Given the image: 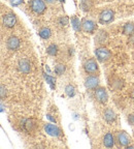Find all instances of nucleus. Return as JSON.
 Returning a JSON list of instances; mask_svg holds the SVG:
<instances>
[{"label": "nucleus", "mask_w": 134, "mask_h": 149, "mask_svg": "<svg viewBox=\"0 0 134 149\" xmlns=\"http://www.w3.org/2000/svg\"><path fill=\"white\" fill-rule=\"evenodd\" d=\"M113 19H115V13L111 9H104L103 12H101V14L99 15V22L102 25L109 24L111 22L113 21Z\"/></svg>", "instance_id": "1"}, {"label": "nucleus", "mask_w": 134, "mask_h": 149, "mask_svg": "<svg viewBox=\"0 0 134 149\" xmlns=\"http://www.w3.org/2000/svg\"><path fill=\"white\" fill-rule=\"evenodd\" d=\"M30 7L32 12L37 15H40L46 10V4L44 0H30Z\"/></svg>", "instance_id": "2"}, {"label": "nucleus", "mask_w": 134, "mask_h": 149, "mask_svg": "<svg viewBox=\"0 0 134 149\" xmlns=\"http://www.w3.org/2000/svg\"><path fill=\"white\" fill-rule=\"evenodd\" d=\"M95 55L96 58L100 61V62H105L111 58V52L106 49V48H98L95 50Z\"/></svg>", "instance_id": "3"}, {"label": "nucleus", "mask_w": 134, "mask_h": 149, "mask_svg": "<svg viewBox=\"0 0 134 149\" xmlns=\"http://www.w3.org/2000/svg\"><path fill=\"white\" fill-rule=\"evenodd\" d=\"M95 97L100 104H105L107 102V100H108V94H107L105 89L102 88V87H99V88L95 90Z\"/></svg>", "instance_id": "4"}, {"label": "nucleus", "mask_w": 134, "mask_h": 149, "mask_svg": "<svg viewBox=\"0 0 134 149\" xmlns=\"http://www.w3.org/2000/svg\"><path fill=\"white\" fill-rule=\"evenodd\" d=\"M84 68H85L86 72H88L90 74H94L98 72V65L96 61L93 60V59H89V60L86 61Z\"/></svg>", "instance_id": "5"}, {"label": "nucleus", "mask_w": 134, "mask_h": 149, "mask_svg": "<svg viewBox=\"0 0 134 149\" xmlns=\"http://www.w3.org/2000/svg\"><path fill=\"white\" fill-rule=\"evenodd\" d=\"M17 23V17L15 16L12 13H8V14L3 16V25L7 28H12Z\"/></svg>", "instance_id": "6"}, {"label": "nucleus", "mask_w": 134, "mask_h": 149, "mask_svg": "<svg viewBox=\"0 0 134 149\" xmlns=\"http://www.w3.org/2000/svg\"><path fill=\"white\" fill-rule=\"evenodd\" d=\"M44 130H46L50 136H53V137H59V136L61 135L60 128L57 125L52 124V123H46V125H44Z\"/></svg>", "instance_id": "7"}, {"label": "nucleus", "mask_w": 134, "mask_h": 149, "mask_svg": "<svg viewBox=\"0 0 134 149\" xmlns=\"http://www.w3.org/2000/svg\"><path fill=\"white\" fill-rule=\"evenodd\" d=\"M98 85H99V79L96 76H90L85 81V86L88 89H96Z\"/></svg>", "instance_id": "8"}, {"label": "nucleus", "mask_w": 134, "mask_h": 149, "mask_svg": "<svg viewBox=\"0 0 134 149\" xmlns=\"http://www.w3.org/2000/svg\"><path fill=\"white\" fill-rule=\"evenodd\" d=\"M82 29L87 33H93L96 29V24L91 20H84L82 23Z\"/></svg>", "instance_id": "9"}, {"label": "nucleus", "mask_w": 134, "mask_h": 149, "mask_svg": "<svg viewBox=\"0 0 134 149\" xmlns=\"http://www.w3.org/2000/svg\"><path fill=\"white\" fill-rule=\"evenodd\" d=\"M117 141H118V144L120 145V146H128L130 143V139L129 137L127 136V134L124 133V132H120V133H118V135H117Z\"/></svg>", "instance_id": "10"}, {"label": "nucleus", "mask_w": 134, "mask_h": 149, "mask_svg": "<svg viewBox=\"0 0 134 149\" xmlns=\"http://www.w3.org/2000/svg\"><path fill=\"white\" fill-rule=\"evenodd\" d=\"M20 40H19L17 36H10L7 40V42H6V46L9 50H12V51H16L17 49H19V47H20Z\"/></svg>", "instance_id": "11"}, {"label": "nucleus", "mask_w": 134, "mask_h": 149, "mask_svg": "<svg viewBox=\"0 0 134 149\" xmlns=\"http://www.w3.org/2000/svg\"><path fill=\"white\" fill-rule=\"evenodd\" d=\"M19 70L23 74H29L31 70V64L30 62L26 59H21V60L19 61Z\"/></svg>", "instance_id": "12"}, {"label": "nucleus", "mask_w": 134, "mask_h": 149, "mask_svg": "<svg viewBox=\"0 0 134 149\" xmlns=\"http://www.w3.org/2000/svg\"><path fill=\"white\" fill-rule=\"evenodd\" d=\"M103 117H104V120L106 121V122H108V123H113V121L116 120L117 115L113 109H106L105 111H104Z\"/></svg>", "instance_id": "13"}, {"label": "nucleus", "mask_w": 134, "mask_h": 149, "mask_svg": "<svg viewBox=\"0 0 134 149\" xmlns=\"http://www.w3.org/2000/svg\"><path fill=\"white\" fill-rule=\"evenodd\" d=\"M103 145L107 148H111L115 146V138L111 133L106 134L103 138Z\"/></svg>", "instance_id": "14"}, {"label": "nucleus", "mask_w": 134, "mask_h": 149, "mask_svg": "<svg viewBox=\"0 0 134 149\" xmlns=\"http://www.w3.org/2000/svg\"><path fill=\"white\" fill-rule=\"evenodd\" d=\"M35 126H36V124H35V122L32 119H26V120L23 121V128L28 133L32 132L35 128Z\"/></svg>", "instance_id": "15"}, {"label": "nucleus", "mask_w": 134, "mask_h": 149, "mask_svg": "<svg viewBox=\"0 0 134 149\" xmlns=\"http://www.w3.org/2000/svg\"><path fill=\"white\" fill-rule=\"evenodd\" d=\"M123 33L126 35H132L134 34V24L133 23H127L124 25L123 28Z\"/></svg>", "instance_id": "16"}, {"label": "nucleus", "mask_w": 134, "mask_h": 149, "mask_svg": "<svg viewBox=\"0 0 134 149\" xmlns=\"http://www.w3.org/2000/svg\"><path fill=\"white\" fill-rule=\"evenodd\" d=\"M51 35H52V31H51L50 28L44 27L39 30V36L41 37V38H44V40H48V38H50Z\"/></svg>", "instance_id": "17"}, {"label": "nucleus", "mask_w": 134, "mask_h": 149, "mask_svg": "<svg viewBox=\"0 0 134 149\" xmlns=\"http://www.w3.org/2000/svg\"><path fill=\"white\" fill-rule=\"evenodd\" d=\"M109 84H111V88L113 89H121L123 87V81L119 78H115Z\"/></svg>", "instance_id": "18"}, {"label": "nucleus", "mask_w": 134, "mask_h": 149, "mask_svg": "<svg viewBox=\"0 0 134 149\" xmlns=\"http://www.w3.org/2000/svg\"><path fill=\"white\" fill-rule=\"evenodd\" d=\"M46 52H48V54L51 56H56L57 54H58V47L56 46V45L52 44L50 45L48 48H46Z\"/></svg>", "instance_id": "19"}, {"label": "nucleus", "mask_w": 134, "mask_h": 149, "mask_svg": "<svg viewBox=\"0 0 134 149\" xmlns=\"http://www.w3.org/2000/svg\"><path fill=\"white\" fill-rule=\"evenodd\" d=\"M71 25H72V28H73L75 31H79L82 29V24L79 23V20L76 17H73L71 19Z\"/></svg>", "instance_id": "20"}, {"label": "nucleus", "mask_w": 134, "mask_h": 149, "mask_svg": "<svg viewBox=\"0 0 134 149\" xmlns=\"http://www.w3.org/2000/svg\"><path fill=\"white\" fill-rule=\"evenodd\" d=\"M105 38H106V32L101 30L97 33V35H96V37H95V42L100 44V42H103Z\"/></svg>", "instance_id": "21"}, {"label": "nucleus", "mask_w": 134, "mask_h": 149, "mask_svg": "<svg viewBox=\"0 0 134 149\" xmlns=\"http://www.w3.org/2000/svg\"><path fill=\"white\" fill-rule=\"evenodd\" d=\"M81 7L83 8V10H85V12L90 10L91 7H92V2H91V0H82Z\"/></svg>", "instance_id": "22"}, {"label": "nucleus", "mask_w": 134, "mask_h": 149, "mask_svg": "<svg viewBox=\"0 0 134 149\" xmlns=\"http://www.w3.org/2000/svg\"><path fill=\"white\" fill-rule=\"evenodd\" d=\"M65 70H66V68H65L64 64H57L55 66V74H58V76H61V74H63V72H65Z\"/></svg>", "instance_id": "23"}, {"label": "nucleus", "mask_w": 134, "mask_h": 149, "mask_svg": "<svg viewBox=\"0 0 134 149\" xmlns=\"http://www.w3.org/2000/svg\"><path fill=\"white\" fill-rule=\"evenodd\" d=\"M65 92L69 97H72L75 94V89H74V87L72 85H67L66 88H65Z\"/></svg>", "instance_id": "24"}, {"label": "nucleus", "mask_w": 134, "mask_h": 149, "mask_svg": "<svg viewBox=\"0 0 134 149\" xmlns=\"http://www.w3.org/2000/svg\"><path fill=\"white\" fill-rule=\"evenodd\" d=\"M44 78H46V82H48V83L51 85V88L52 89L55 88V83H56V79H55V78L51 77V76H49V74H44Z\"/></svg>", "instance_id": "25"}, {"label": "nucleus", "mask_w": 134, "mask_h": 149, "mask_svg": "<svg viewBox=\"0 0 134 149\" xmlns=\"http://www.w3.org/2000/svg\"><path fill=\"white\" fill-rule=\"evenodd\" d=\"M59 24L62 26H66L67 24H68V18H67V17H61V18L59 19Z\"/></svg>", "instance_id": "26"}, {"label": "nucleus", "mask_w": 134, "mask_h": 149, "mask_svg": "<svg viewBox=\"0 0 134 149\" xmlns=\"http://www.w3.org/2000/svg\"><path fill=\"white\" fill-rule=\"evenodd\" d=\"M24 2V0H9V3L12 5V6H18V5L22 4Z\"/></svg>", "instance_id": "27"}, {"label": "nucleus", "mask_w": 134, "mask_h": 149, "mask_svg": "<svg viewBox=\"0 0 134 149\" xmlns=\"http://www.w3.org/2000/svg\"><path fill=\"white\" fill-rule=\"evenodd\" d=\"M1 98H4L5 95H6V89H5V87L3 86V85H1Z\"/></svg>", "instance_id": "28"}, {"label": "nucleus", "mask_w": 134, "mask_h": 149, "mask_svg": "<svg viewBox=\"0 0 134 149\" xmlns=\"http://www.w3.org/2000/svg\"><path fill=\"white\" fill-rule=\"evenodd\" d=\"M128 122H129L131 125H134V114H131L128 116Z\"/></svg>", "instance_id": "29"}, {"label": "nucleus", "mask_w": 134, "mask_h": 149, "mask_svg": "<svg viewBox=\"0 0 134 149\" xmlns=\"http://www.w3.org/2000/svg\"><path fill=\"white\" fill-rule=\"evenodd\" d=\"M48 118H49V119H51V120H52V121H54V122H56V120L53 118V117H52V115H48Z\"/></svg>", "instance_id": "30"}, {"label": "nucleus", "mask_w": 134, "mask_h": 149, "mask_svg": "<svg viewBox=\"0 0 134 149\" xmlns=\"http://www.w3.org/2000/svg\"><path fill=\"white\" fill-rule=\"evenodd\" d=\"M44 1H46L48 3H54L56 1V0H44Z\"/></svg>", "instance_id": "31"}, {"label": "nucleus", "mask_w": 134, "mask_h": 149, "mask_svg": "<svg viewBox=\"0 0 134 149\" xmlns=\"http://www.w3.org/2000/svg\"><path fill=\"white\" fill-rule=\"evenodd\" d=\"M131 96H132V98L134 100V91H132V93H131Z\"/></svg>", "instance_id": "32"}, {"label": "nucleus", "mask_w": 134, "mask_h": 149, "mask_svg": "<svg viewBox=\"0 0 134 149\" xmlns=\"http://www.w3.org/2000/svg\"><path fill=\"white\" fill-rule=\"evenodd\" d=\"M59 1H61V2H64V0H59Z\"/></svg>", "instance_id": "33"}]
</instances>
